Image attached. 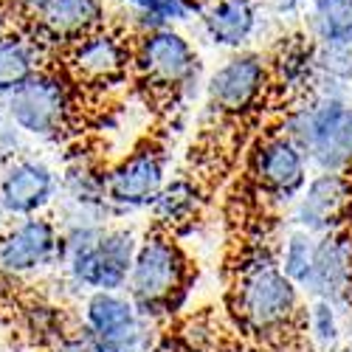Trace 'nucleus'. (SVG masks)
Segmentation results:
<instances>
[{"label":"nucleus","instance_id":"obj_1","mask_svg":"<svg viewBox=\"0 0 352 352\" xmlns=\"http://www.w3.org/2000/svg\"><path fill=\"white\" fill-rule=\"evenodd\" d=\"M285 133L296 141L307 158L327 172L352 169V104L336 94L310 99L293 110Z\"/></svg>","mask_w":352,"mask_h":352},{"label":"nucleus","instance_id":"obj_2","mask_svg":"<svg viewBox=\"0 0 352 352\" xmlns=\"http://www.w3.org/2000/svg\"><path fill=\"white\" fill-rule=\"evenodd\" d=\"M133 68L161 94H186L197 82L200 54L178 25H161L133 37Z\"/></svg>","mask_w":352,"mask_h":352},{"label":"nucleus","instance_id":"obj_3","mask_svg":"<svg viewBox=\"0 0 352 352\" xmlns=\"http://www.w3.org/2000/svg\"><path fill=\"white\" fill-rule=\"evenodd\" d=\"M234 310L243 327L262 336L282 333L293 321H302L307 316L299 307V285L287 279L279 268L240 276V285L234 290Z\"/></svg>","mask_w":352,"mask_h":352},{"label":"nucleus","instance_id":"obj_4","mask_svg":"<svg viewBox=\"0 0 352 352\" xmlns=\"http://www.w3.org/2000/svg\"><path fill=\"white\" fill-rule=\"evenodd\" d=\"M184 282L186 259L166 234H153L138 245L130 268V296L138 313L150 316L158 310H172L175 293L184 290Z\"/></svg>","mask_w":352,"mask_h":352},{"label":"nucleus","instance_id":"obj_5","mask_svg":"<svg viewBox=\"0 0 352 352\" xmlns=\"http://www.w3.org/2000/svg\"><path fill=\"white\" fill-rule=\"evenodd\" d=\"M271 85V56L243 48L231 51L228 60L212 71L206 82V96L209 104L223 116H245L265 99Z\"/></svg>","mask_w":352,"mask_h":352},{"label":"nucleus","instance_id":"obj_6","mask_svg":"<svg viewBox=\"0 0 352 352\" xmlns=\"http://www.w3.org/2000/svg\"><path fill=\"white\" fill-rule=\"evenodd\" d=\"M68 113H71L68 82L48 71H37L17 91L9 94V116L25 133L56 135L65 127Z\"/></svg>","mask_w":352,"mask_h":352},{"label":"nucleus","instance_id":"obj_7","mask_svg":"<svg viewBox=\"0 0 352 352\" xmlns=\"http://www.w3.org/2000/svg\"><path fill=\"white\" fill-rule=\"evenodd\" d=\"M65 63L76 82L113 85L124 79L133 65V40L124 32L102 25L96 32L68 43Z\"/></svg>","mask_w":352,"mask_h":352},{"label":"nucleus","instance_id":"obj_8","mask_svg":"<svg viewBox=\"0 0 352 352\" xmlns=\"http://www.w3.org/2000/svg\"><path fill=\"white\" fill-rule=\"evenodd\" d=\"M307 153L282 130L276 135L262 138L254 146L251 175L265 195L276 200H290L307 184Z\"/></svg>","mask_w":352,"mask_h":352},{"label":"nucleus","instance_id":"obj_9","mask_svg":"<svg viewBox=\"0 0 352 352\" xmlns=\"http://www.w3.org/2000/svg\"><path fill=\"white\" fill-rule=\"evenodd\" d=\"M135 237L130 231H104L94 248L68 259L74 279L94 290H119L130 279L135 259Z\"/></svg>","mask_w":352,"mask_h":352},{"label":"nucleus","instance_id":"obj_10","mask_svg":"<svg viewBox=\"0 0 352 352\" xmlns=\"http://www.w3.org/2000/svg\"><path fill=\"white\" fill-rule=\"evenodd\" d=\"M197 23L203 37L214 48L243 51L259 32L262 3L259 0H203Z\"/></svg>","mask_w":352,"mask_h":352},{"label":"nucleus","instance_id":"obj_11","mask_svg":"<svg viewBox=\"0 0 352 352\" xmlns=\"http://www.w3.org/2000/svg\"><path fill=\"white\" fill-rule=\"evenodd\" d=\"M349 206H352V181L346 178V172L321 169L299 197L296 220L302 223L305 231L327 234L336 231V226L341 223Z\"/></svg>","mask_w":352,"mask_h":352},{"label":"nucleus","instance_id":"obj_12","mask_svg":"<svg viewBox=\"0 0 352 352\" xmlns=\"http://www.w3.org/2000/svg\"><path fill=\"white\" fill-rule=\"evenodd\" d=\"M316 299L333 305L349 302L352 296V237L338 231H327L324 240L316 243L313 271L305 285Z\"/></svg>","mask_w":352,"mask_h":352},{"label":"nucleus","instance_id":"obj_13","mask_svg":"<svg viewBox=\"0 0 352 352\" xmlns=\"http://www.w3.org/2000/svg\"><path fill=\"white\" fill-rule=\"evenodd\" d=\"M164 186V158L158 150H138L124 158L107 175L104 192L113 203L127 209L153 206L155 195Z\"/></svg>","mask_w":352,"mask_h":352},{"label":"nucleus","instance_id":"obj_14","mask_svg":"<svg viewBox=\"0 0 352 352\" xmlns=\"http://www.w3.org/2000/svg\"><path fill=\"white\" fill-rule=\"evenodd\" d=\"M34 14L37 34L65 45L107 25L104 0H45Z\"/></svg>","mask_w":352,"mask_h":352},{"label":"nucleus","instance_id":"obj_15","mask_svg":"<svg viewBox=\"0 0 352 352\" xmlns=\"http://www.w3.org/2000/svg\"><path fill=\"white\" fill-rule=\"evenodd\" d=\"M56 248H60V240H56V228L48 220H25L0 240V268L9 274L34 271L45 265L56 254Z\"/></svg>","mask_w":352,"mask_h":352},{"label":"nucleus","instance_id":"obj_16","mask_svg":"<svg viewBox=\"0 0 352 352\" xmlns=\"http://www.w3.org/2000/svg\"><path fill=\"white\" fill-rule=\"evenodd\" d=\"M54 192V175L40 161H17L0 184V200L12 214H32L45 206Z\"/></svg>","mask_w":352,"mask_h":352},{"label":"nucleus","instance_id":"obj_17","mask_svg":"<svg viewBox=\"0 0 352 352\" xmlns=\"http://www.w3.org/2000/svg\"><path fill=\"white\" fill-rule=\"evenodd\" d=\"M85 321H87L85 333L99 338H144L141 318L133 299L127 302L122 296H116L113 290H99L87 299Z\"/></svg>","mask_w":352,"mask_h":352},{"label":"nucleus","instance_id":"obj_18","mask_svg":"<svg viewBox=\"0 0 352 352\" xmlns=\"http://www.w3.org/2000/svg\"><path fill=\"white\" fill-rule=\"evenodd\" d=\"M274 82L287 91H305L318 79L316 65V40L310 34H290L282 37L276 54L271 56Z\"/></svg>","mask_w":352,"mask_h":352},{"label":"nucleus","instance_id":"obj_19","mask_svg":"<svg viewBox=\"0 0 352 352\" xmlns=\"http://www.w3.org/2000/svg\"><path fill=\"white\" fill-rule=\"evenodd\" d=\"M305 12L316 45H352V0H307Z\"/></svg>","mask_w":352,"mask_h":352},{"label":"nucleus","instance_id":"obj_20","mask_svg":"<svg viewBox=\"0 0 352 352\" xmlns=\"http://www.w3.org/2000/svg\"><path fill=\"white\" fill-rule=\"evenodd\" d=\"M37 43L23 34H0V94H12L37 74Z\"/></svg>","mask_w":352,"mask_h":352},{"label":"nucleus","instance_id":"obj_21","mask_svg":"<svg viewBox=\"0 0 352 352\" xmlns=\"http://www.w3.org/2000/svg\"><path fill=\"white\" fill-rule=\"evenodd\" d=\"M197 209V186L186 178H178L172 184H164L161 192L153 200V212L161 223L172 226V223H184L195 214Z\"/></svg>","mask_w":352,"mask_h":352},{"label":"nucleus","instance_id":"obj_22","mask_svg":"<svg viewBox=\"0 0 352 352\" xmlns=\"http://www.w3.org/2000/svg\"><path fill=\"white\" fill-rule=\"evenodd\" d=\"M313 254H316V243L310 237V231L302 228L296 234H290L285 243V254H282V274L293 279L299 287H305L313 271Z\"/></svg>","mask_w":352,"mask_h":352},{"label":"nucleus","instance_id":"obj_23","mask_svg":"<svg viewBox=\"0 0 352 352\" xmlns=\"http://www.w3.org/2000/svg\"><path fill=\"white\" fill-rule=\"evenodd\" d=\"M307 330L313 336V341L321 346V349H330L338 344V336H341V327H338V316H336V305L327 302V299H318L310 313H307Z\"/></svg>","mask_w":352,"mask_h":352},{"label":"nucleus","instance_id":"obj_24","mask_svg":"<svg viewBox=\"0 0 352 352\" xmlns=\"http://www.w3.org/2000/svg\"><path fill=\"white\" fill-rule=\"evenodd\" d=\"M316 65L330 82H352V45H316Z\"/></svg>","mask_w":352,"mask_h":352},{"label":"nucleus","instance_id":"obj_25","mask_svg":"<svg viewBox=\"0 0 352 352\" xmlns=\"http://www.w3.org/2000/svg\"><path fill=\"white\" fill-rule=\"evenodd\" d=\"M259 3L274 17H296L307 9V0H259Z\"/></svg>","mask_w":352,"mask_h":352},{"label":"nucleus","instance_id":"obj_26","mask_svg":"<svg viewBox=\"0 0 352 352\" xmlns=\"http://www.w3.org/2000/svg\"><path fill=\"white\" fill-rule=\"evenodd\" d=\"M54 352H94V349L87 346V341H63Z\"/></svg>","mask_w":352,"mask_h":352},{"label":"nucleus","instance_id":"obj_27","mask_svg":"<svg viewBox=\"0 0 352 352\" xmlns=\"http://www.w3.org/2000/svg\"><path fill=\"white\" fill-rule=\"evenodd\" d=\"M17 3H23L25 9H32V12H37L43 3H45V0H17Z\"/></svg>","mask_w":352,"mask_h":352},{"label":"nucleus","instance_id":"obj_28","mask_svg":"<svg viewBox=\"0 0 352 352\" xmlns=\"http://www.w3.org/2000/svg\"><path fill=\"white\" fill-rule=\"evenodd\" d=\"M0 34H3V12H0Z\"/></svg>","mask_w":352,"mask_h":352},{"label":"nucleus","instance_id":"obj_29","mask_svg":"<svg viewBox=\"0 0 352 352\" xmlns=\"http://www.w3.org/2000/svg\"><path fill=\"white\" fill-rule=\"evenodd\" d=\"M122 3H127V6H135V0H122Z\"/></svg>","mask_w":352,"mask_h":352},{"label":"nucleus","instance_id":"obj_30","mask_svg":"<svg viewBox=\"0 0 352 352\" xmlns=\"http://www.w3.org/2000/svg\"><path fill=\"white\" fill-rule=\"evenodd\" d=\"M338 352H352V346H344V349H338Z\"/></svg>","mask_w":352,"mask_h":352}]
</instances>
